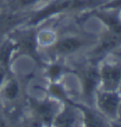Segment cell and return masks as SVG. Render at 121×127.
Listing matches in <instances>:
<instances>
[{
  "label": "cell",
  "instance_id": "cell-1",
  "mask_svg": "<svg viewBox=\"0 0 121 127\" xmlns=\"http://www.w3.org/2000/svg\"><path fill=\"white\" fill-rule=\"evenodd\" d=\"M99 104H100V107L106 113L110 115H115L117 108V104H118V98L115 95L105 94L100 96Z\"/></svg>",
  "mask_w": 121,
  "mask_h": 127
},
{
  "label": "cell",
  "instance_id": "cell-2",
  "mask_svg": "<svg viewBox=\"0 0 121 127\" xmlns=\"http://www.w3.org/2000/svg\"><path fill=\"white\" fill-rule=\"evenodd\" d=\"M71 2L69 1H65V2H60V3H56V4H53L51 6L47 7L46 9H44L43 11L39 12V13L33 18L32 23H37L38 21H40L41 19L47 17L48 15H51L53 13H58L62 10H64L65 8H67L68 6H70Z\"/></svg>",
  "mask_w": 121,
  "mask_h": 127
},
{
  "label": "cell",
  "instance_id": "cell-3",
  "mask_svg": "<svg viewBox=\"0 0 121 127\" xmlns=\"http://www.w3.org/2000/svg\"><path fill=\"white\" fill-rule=\"evenodd\" d=\"M82 45L83 42L77 38H65L58 43L57 49L61 53H70L77 50Z\"/></svg>",
  "mask_w": 121,
  "mask_h": 127
},
{
  "label": "cell",
  "instance_id": "cell-4",
  "mask_svg": "<svg viewBox=\"0 0 121 127\" xmlns=\"http://www.w3.org/2000/svg\"><path fill=\"white\" fill-rule=\"evenodd\" d=\"M102 75L105 78V80L109 83L111 86L116 84L118 78H119V75H120V69L117 67H111V66H107L105 67L102 71Z\"/></svg>",
  "mask_w": 121,
  "mask_h": 127
},
{
  "label": "cell",
  "instance_id": "cell-5",
  "mask_svg": "<svg viewBox=\"0 0 121 127\" xmlns=\"http://www.w3.org/2000/svg\"><path fill=\"white\" fill-rule=\"evenodd\" d=\"M96 79H97L96 71L93 69H90L85 77V93H86V95L89 97H90V95L93 92Z\"/></svg>",
  "mask_w": 121,
  "mask_h": 127
},
{
  "label": "cell",
  "instance_id": "cell-6",
  "mask_svg": "<svg viewBox=\"0 0 121 127\" xmlns=\"http://www.w3.org/2000/svg\"><path fill=\"white\" fill-rule=\"evenodd\" d=\"M118 42H119V37H117L116 35H108L103 40L102 44L98 47L95 53L96 54H102L104 52L114 48Z\"/></svg>",
  "mask_w": 121,
  "mask_h": 127
},
{
  "label": "cell",
  "instance_id": "cell-7",
  "mask_svg": "<svg viewBox=\"0 0 121 127\" xmlns=\"http://www.w3.org/2000/svg\"><path fill=\"white\" fill-rule=\"evenodd\" d=\"M97 15L113 30V32L117 33L118 35H121V24L117 19L111 16V15H107V14H100L99 13Z\"/></svg>",
  "mask_w": 121,
  "mask_h": 127
},
{
  "label": "cell",
  "instance_id": "cell-8",
  "mask_svg": "<svg viewBox=\"0 0 121 127\" xmlns=\"http://www.w3.org/2000/svg\"><path fill=\"white\" fill-rule=\"evenodd\" d=\"M72 121H73V118H72L71 114L65 112L59 118L58 124H60V125H70V124H72Z\"/></svg>",
  "mask_w": 121,
  "mask_h": 127
},
{
  "label": "cell",
  "instance_id": "cell-9",
  "mask_svg": "<svg viewBox=\"0 0 121 127\" xmlns=\"http://www.w3.org/2000/svg\"><path fill=\"white\" fill-rule=\"evenodd\" d=\"M38 112L42 115L44 118H50L51 117V108L47 104H40L38 107Z\"/></svg>",
  "mask_w": 121,
  "mask_h": 127
},
{
  "label": "cell",
  "instance_id": "cell-10",
  "mask_svg": "<svg viewBox=\"0 0 121 127\" xmlns=\"http://www.w3.org/2000/svg\"><path fill=\"white\" fill-rule=\"evenodd\" d=\"M16 94H17V86H16V84L14 82H12L8 86V88H7L6 95L8 97L13 98V97H14L16 95Z\"/></svg>",
  "mask_w": 121,
  "mask_h": 127
},
{
  "label": "cell",
  "instance_id": "cell-11",
  "mask_svg": "<svg viewBox=\"0 0 121 127\" xmlns=\"http://www.w3.org/2000/svg\"><path fill=\"white\" fill-rule=\"evenodd\" d=\"M59 72H60V68H59L58 66H54V67H52L51 71H50V73H51L52 76H57L58 74H59Z\"/></svg>",
  "mask_w": 121,
  "mask_h": 127
},
{
  "label": "cell",
  "instance_id": "cell-12",
  "mask_svg": "<svg viewBox=\"0 0 121 127\" xmlns=\"http://www.w3.org/2000/svg\"><path fill=\"white\" fill-rule=\"evenodd\" d=\"M109 7H121V0H115L114 2H112Z\"/></svg>",
  "mask_w": 121,
  "mask_h": 127
},
{
  "label": "cell",
  "instance_id": "cell-13",
  "mask_svg": "<svg viewBox=\"0 0 121 127\" xmlns=\"http://www.w3.org/2000/svg\"><path fill=\"white\" fill-rule=\"evenodd\" d=\"M37 0H20V4L21 5H29V4H32L34 2H36Z\"/></svg>",
  "mask_w": 121,
  "mask_h": 127
},
{
  "label": "cell",
  "instance_id": "cell-14",
  "mask_svg": "<svg viewBox=\"0 0 121 127\" xmlns=\"http://www.w3.org/2000/svg\"><path fill=\"white\" fill-rule=\"evenodd\" d=\"M2 79V74H0V80Z\"/></svg>",
  "mask_w": 121,
  "mask_h": 127
},
{
  "label": "cell",
  "instance_id": "cell-15",
  "mask_svg": "<svg viewBox=\"0 0 121 127\" xmlns=\"http://www.w3.org/2000/svg\"><path fill=\"white\" fill-rule=\"evenodd\" d=\"M118 56H120V57H121V53H119V54H118Z\"/></svg>",
  "mask_w": 121,
  "mask_h": 127
},
{
  "label": "cell",
  "instance_id": "cell-16",
  "mask_svg": "<svg viewBox=\"0 0 121 127\" xmlns=\"http://www.w3.org/2000/svg\"><path fill=\"white\" fill-rule=\"evenodd\" d=\"M0 125H2V123H1V122H0Z\"/></svg>",
  "mask_w": 121,
  "mask_h": 127
}]
</instances>
